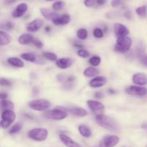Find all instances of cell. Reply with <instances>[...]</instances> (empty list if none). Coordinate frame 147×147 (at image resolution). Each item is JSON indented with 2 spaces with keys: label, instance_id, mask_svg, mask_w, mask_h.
<instances>
[{
  "label": "cell",
  "instance_id": "1",
  "mask_svg": "<svg viewBox=\"0 0 147 147\" xmlns=\"http://www.w3.org/2000/svg\"><path fill=\"white\" fill-rule=\"evenodd\" d=\"M96 121L100 126L111 131H118L119 129L117 121L111 116L104 114L98 115L96 116Z\"/></svg>",
  "mask_w": 147,
  "mask_h": 147
},
{
  "label": "cell",
  "instance_id": "2",
  "mask_svg": "<svg viewBox=\"0 0 147 147\" xmlns=\"http://www.w3.org/2000/svg\"><path fill=\"white\" fill-rule=\"evenodd\" d=\"M67 111H68L65 108L58 106V107L55 108L53 110L47 111L45 116L47 119H51V120L61 121L67 118Z\"/></svg>",
  "mask_w": 147,
  "mask_h": 147
},
{
  "label": "cell",
  "instance_id": "3",
  "mask_svg": "<svg viewBox=\"0 0 147 147\" xmlns=\"http://www.w3.org/2000/svg\"><path fill=\"white\" fill-rule=\"evenodd\" d=\"M132 45V40L130 37H118L116 45L114 47V50L116 52L120 53H126V52L130 50Z\"/></svg>",
  "mask_w": 147,
  "mask_h": 147
},
{
  "label": "cell",
  "instance_id": "4",
  "mask_svg": "<svg viewBox=\"0 0 147 147\" xmlns=\"http://www.w3.org/2000/svg\"><path fill=\"white\" fill-rule=\"evenodd\" d=\"M28 137L35 142H44L48 136V131L44 128H36L29 131Z\"/></svg>",
  "mask_w": 147,
  "mask_h": 147
},
{
  "label": "cell",
  "instance_id": "5",
  "mask_svg": "<svg viewBox=\"0 0 147 147\" xmlns=\"http://www.w3.org/2000/svg\"><path fill=\"white\" fill-rule=\"evenodd\" d=\"M29 106L36 111H46L51 107V103L45 99H36L29 103Z\"/></svg>",
  "mask_w": 147,
  "mask_h": 147
},
{
  "label": "cell",
  "instance_id": "6",
  "mask_svg": "<svg viewBox=\"0 0 147 147\" xmlns=\"http://www.w3.org/2000/svg\"><path fill=\"white\" fill-rule=\"evenodd\" d=\"M1 127L3 129H7L15 121L16 114L12 110L4 111L1 113Z\"/></svg>",
  "mask_w": 147,
  "mask_h": 147
},
{
  "label": "cell",
  "instance_id": "7",
  "mask_svg": "<svg viewBox=\"0 0 147 147\" xmlns=\"http://www.w3.org/2000/svg\"><path fill=\"white\" fill-rule=\"evenodd\" d=\"M119 137L116 135H107L100 142L98 146L96 147H114L119 144Z\"/></svg>",
  "mask_w": 147,
  "mask_h": 147
},
{
  "label": "cell",
  "instance_id": "8",
  "mask_svg": "<svg viewBox=\"0 0 147 147\" xmlns=\"http://www.w3.org/2000/svg\"><path fill=\"white\" fill-rule=\"evenodd\" d=\"M87 104L89 109L96 116L103 114V110L105 109L104 105L100 102L94 100H88Z\"/></svg>",
  "mask_w": 147,
  "mask_h": 147
},
{
  "label": "cell",
  "instance_id": "9",
  "mask_svg": "<svg viewBox=\"0 0 147 147\" xmlns=\"http://www.w3.org/2000/svg\"><path fill=\"white\" fill-rule=\"evenodd\" d=\"M126 93L131 96H144L147 95V88L144 86H131L126 89Z\"/></svg>",
  "mask_w": 147,
  "mask_h": 147
},
{
  "label": "cell",
  "instance_id": "10",
  "mask_svg": "<svg viewBox=\"0 0 147 147\" xmlns=\"http://www.w3.org/2000/svg\"><path fill=\"white\" fill-rule=\"evenodd\" d=\"M113 30H114V33L117 38L118 37H126L129 33V29L121 23H116L113 26Z\"/></svg>",
  "mask_w": 147,
  "mask_h": 147
},
{
  "label": "cell",
  "instance_id": "11",
  "mask_svg": "<svg viewBox=\"0 0 147 147\" xmlns=\"http://www.w3.org/2000/svg\"><path fill=\"white\" fill-rule=\"evenodd\" d=\"M27 9H28V6L26 3H20L17 6L15 9L12 11L11 16L14 18H20L24 15Z\"/></svg>",
  "mask_w": 147,
  "mask_h": 147
},
{
  "label": "cell",
  "instance_id": "12",
  "mask_svg": "<svg viewBox=\"0 0 147 147\" xmlns=\"http://www.w3.org/2000/svg\"><path fill=\"white\" fill-rule=\"evenodd\" d=\"M132 81L136 86H146L147 85V75L144 73H135L132 77Z\"/></svg>",
  "mask_w": 147,
  "mask_h": 147
},
{
  "label": "cell",
  "instance_id": "13",
  "mask_svg": "<svg viewBox=\"0 0 147 147\" xmlns=\"http://www.w3.org/2000/svg\"><path fill=\"white\" fill-rule=\"evenodd\" d=\"M74 60L70 57H63L55 61V65L57 67L62 70H65L73 65Z\"/></svg>",
  "mask_w": 147,
  "mask_h": 147
},
{
  "label": "cell",
  "instance_id": "14",
  "mask_svg": "<svg viewBox=\"0 0 147 147\" xmlns=\"http://www.w3.org/2000/svg\"><path fill=\"white\" fill-rule=\"evenodd\" d=\"M43 25V20L40 18L35 19L28 23L27 25V30L30 32H35L38 31Z\"/></svg>",
  "mask_w": 147,
  "mask_h": 147
},
{
  "label": "cell",
  "instance_id": "15",
  "mask_svg": "<svg viewBox=\"0 0 147 147\" xmlns=\"http://www.w3.org/2000/svg\"><path fill=\"white\" fill-rule=\"evenodd\" d=\"M107 83V79L103 76H96L93 78L89 82V86L93 88H98L103 87Z\"/></svg>",
  "mask_w": 147,
  "mask_h": 147
},
{
  "label": "cell",
  "instance_id": "16",
  "mask_svg": "<svg viewBox=\"0 0 147 147\" xmlns=\"http://www.w3.org/2000/svg\"><path fill=\"white\" fill-rule=\"evenodd\" d=\"M59 137H60L61 142L67 147H82L79 144L73 141L70 136L65 134H60L59 135Z\"/></svg>",
  "mask_w": 147,
  "mask_h": 147
},
{
  "label": "cell",
  "instance_id": "17",
  "mask_svg": "<svg viewBox=\"0 0 147 147\" xmlns=\"http://www.w3.org/2000/svg\"><path fill=\"white\" fill-rule=\"evenodd\" d=\"M52 22H53L55 25H65V24H68L70 22V17L69 14H63V15L60 16L58 15Z\"/></svg>",
  "mask_w": 147,
  "mask_h": 147
},
{
  "label": "cell",
  "instance_id": "18",
  "mask_svg": "<svg viewBox=\"0 0 147 147\" xmlns=\"http://www.w3.org/2000/svg\"><path fill=\"white\" fill-rule=\"evenodd\" d=\"M20 57H21V58L23 59V60H26V61L30 62V63H39V64H40V63H39L40 61L44 63L43 60H40V59L39 58V57H37V56L33 53H22V54H21Z\"/></svg>",
  "mask_w": 147,
  "mask_h": 147
},
{
  "label": "cell",
  "instance_id": "19",
  "mask_svg": "<svg viewBox=\"0 0 147 147\" xmlns=\"http://www.w3.org/2000/svg\"><path fill=\"white\" fill-rule=\"evenodd\" d=\"M40 12H41L42 15L47 20H52L53 21L55 18L58 16V14L54 11H51L50 9L45 8V7H42L40 9Z\"/></svg>",
  "mask_w": 147,
  "mask_h": 147
},
{
  "label": "cell",
  "instance_id": "20",
  "mask_svg": "<svg viewBox=\"0 0 147 147\" xmlns=\"http://www.w3.org/2000/svg\"><path fill=\"white\" fill-rule=\"evenodd\" d=\"M34 39L35 38L31 34H23L19 37L18 42L22 45H27L32 44Z\"/></svg>",
  "mask_w": 147,
  "mask_h": 147
},
{
  "label": "cell",
  "instance_id": "21",
  "mask_svg": "<svg viewBox=\"0 0 147 147\" xmlns=\"http://www.w3.org/2000/svg\"><path fill=\"white\" fill-rule=\"evenodd\" d=\"M68 112H70L71 114L74 115V116H78V117H85L88 115V112L86 109H83V108H73V109H69Z\"/></svg>",
  "mask_w": 147,
  "mask_h": 147
},
{
  "label": "cell",
  "instance_id": "22",
  "mask_svg": "<svg viewBox=\"0 0 147 147\" xmlns=\"http://www.w3.org/2000/svg\"><path fill=\"white\" fill-rule=\"evenodd\" d=\"M7 62H8L9 64L11 65L13 67H19V68L24 67V62L18 57H9L7 60Z\"/></svg>",
  "mask_w": 147,
  "mask_h": 147
},
{
  "label": "cell",
  "instance_id": "23",
  "mask_svg": "<svg viewBox=\"0 0 147 147\" xmlns=\"http://www.w3.org/2000/svg\"><path fill=\"white\" fill-rule=\"evenodd\" d=\"M11 40V37L9 34H7L6 32L0 30V46L8 45Z\"/></svg>",
  "mask_w": 147,
  "mask_h": 147
},
{
  "label": "cell",
  "instance_id": "24",
  "mask_svg": "<svg viewBox=\"0 0 147 147\" xmlns=\"http://www.w3.org/2000/svg\"><path fill=\"white\" fill-rule=\"evenodd\" d=\"M78 131L80 135L85 138H89L92 135V131L90 128L85 125H80L78 126Z\"/></svg>",
  "mask_w": 147,
  "mask_h": 147
},
{
  "label": "cell",
  "instance_id": "25",
  "mask_svg": "<svg viewBox=\"0 0 147 147\" xmlns=\"http://www.w3.org/2000/svg\"><path fill=\"white\" fill-rule=\"evenodd\" d=\"M98 73L99 70L97 68H95L94 67H89L83 71V75L87 78L96 77L98 75Z\"/></svg>",
  "mask_w": 147,
  "mask_h": 147
},
{
  "label": "cell",
  "instance_id": "26",
  "mask_svg": "<svg viewBox=\"0 0 147 147\" xmlns=\"http://www.w3.org/2000/svg\"><path fill=\"white\" fill-rule=\"evenodd\" d=\"M14 108V103L10 100H2L0 103V109L3 111L6 110H12Z\"/></svg>",
  "mask_w": 147,
  "mask_h": 147
},
{
  "label": "cell",
  "instance_id": "27",
  "mask_svg": "<svg viewBox=\"0 0 147 147\" xmlns=\"http://www.w3.org/2000/svg\"><path fill=\"white\" fill-rule=\"evenodd\" d=\"M76 80V78L73 76H67L65 78V80L64 81V88H66L67 90H69L71 88L73 87L74 86V82Z\"/></svg>",
  "mask_w": 147,
  "mask_h": 147
},
{
  "label": "cell",
  "instance_id": "28",
  "mask_svg": "<svg viewBox=\"0 0 147 147\" xmlns=\"http://www.w3.org/2000/svg\"><path fill=\"white\" fill-rule=\"evenodd\" d=\"M136 13L139 17H145L147 14V7L146 5L140 6L136 9Z\"/></svg>",
  "mask_w": 147,
  "mask_h": 147
},
{
  "label": "cell",
  "instance_id": "29",
  "mask_svg": "<svg viewBox=\"0 0 147 147\" xmlns=\"http://www.w3.org/2000/svg\"><path fill=\"white\" fill-rule=\"evenodd\" d=\"M88 35V31L86 29L80 28L77 31V37L80 40H86V39H87Z\"/></svg>",
  "mask_w": 147,
  "mask_h": 147
},
{
  "label": "cell",
  "instance_id": "30",
  "mask_svg": "<svg viewBox=\"0 0 147 147\" xmlns=\"http://www.w3.org/2000/svg\"><path fill=\"white\" fill-rule=\"evenodd\" d=\"M22 127L23 126L21 123H15V124L11 126L10 130L9 131V134H15L19 133L22 130Z\"/></svg>",
  "mask_w": 147,
  "mask_h": 147
},
{
  "label": "cell",
  "instance_id": "31",
  "mask_svg": "<svg viewBox=\"0 0 147 147\" xmlns=\"http://www.w3.org/2000/svg\"><path fill=\"white\" fill-rule=\"evenodd\" d=\"M100 62H101V58L98 55H94L92 56L88 60L89 64L91 65L93 67H96V66H98L100 65Z\"/></svg>",
  "mask_w": 147,
  "mask_h": 147
},
{
  "label": "cell",
  "instance_id": "32",
  "mask_svg": "<svg viewBox=\"0 0 147 147\" xmlns=\"http://www.w3.org/2000/svg\"><path fill=\"white\" fill-rule=\"evenodd\" d=\"M65 7V2L63 1H57L54 2L52 6V8L55 11H58L63 9Z\"/></svg>",
  "mask_w": 147,
  "mask_h": 147
},
{
  "label": "cell",
  "instance_id": "33",
  "mask_svg": "<svg viewBox=\"0 0 147 147\" xmlns=\"http://www.w3.org/2000/svg\"><path fill=\"white\" fill-rule=\"evenodd\" d=\"M43 57L46 58L47 60H50V61H56L57 60V55L53 53H50V52H45V53H42Z\"/></svg>",
  "mask_w": 147,
  "mask_h": 147
},
{
  "label": "cell",
  "instance_id": "34",
  "mask_svg": "<svg viewBox=\"0 0 147 147\" xmlns=\"http://www.w3.org/2000/svg\"><path fill=\"white\" fill-rule=\"evenodd\" d=\"M14 27V23H12L11 22H7L4 23H1L0 24V28L3 29V30H8V31H10V30H12Z\"/></svg>",
  "mask_w": 147,
  "mask_h": 147
},
{
  "label": "cell",
  "instance_id": "35",
  "mask_svg": "<svg viewBox=\"0 0 147 147\" xmlns=\"http://www.w3.org/2000/svg\"><path fill=\"white\" fill-rule=\"evenodd\" d=\"M93 36H94L96 38H103V36H104V32L102 30L101 28H99V27H96L94 29L93 32Z\"/></svg>",
  "mask_w": 147,
  "mask_h": 147
},
{
  "label": "cell",
  "instance_id": "36",
  "mask_svg": "<svg viewBox=\"0 0 147 147\" xmlns=\"http://www.w3.org/2000/svg\"><path fill=\"white\" fill-rule=\"evenodd\" d=\"M78 55L82 58H88L90 56V53L84 49H79L78 51Z\"/></svg>",
  "mask_w": 147,
  "mask_h": 147
},
{
  "label": "cell",
  "instance_id": "37",
  "mask_svg": "<svg viewBox=\"0 0 147 147\" xmlns=\"http://www.w3.org/2000/svg\"><path fill=\"white\" fill-rule=\"evenodd\" d=\"M0 85L2 86H10L11 85V82L8 79L0 78Z\"/></svg>",
  "mask_w": 147,
  "mask_h": 147
},
{
  "label": "cell",
  "instance_id": "38",
  "mask_svg": "<svg viewBox=\"0 0 147 147\" xmlns=\"http://www.w3.org/2000/svg\"><path fill=\"white\" fill-rule=\"evenodd\" d=\"M96 3V0H84L83 4L86 7H93Z\"/></svg>",
  "mask_w": 147,
  "mask_h": 147
},
{
  "label": "cell",
  "instance_id": "39",
  "mask_svg": "<svg viewBox=\"0 0 147 147\" xmlns=\"http://www.w3.org/2000/svg\"><path fill=\"white\" fill-rule=\"evenodd\" d=\"M32 45H34L36 47H37L38 49H41L43 47V43L40 40H37V39H34V40L33 41Z\"/></svg>",
  "mask_w": 147,
  "mask_h": 147
},
{
  "label": "cell",
  "instance_id": "40",
  "mask_svg": "<svg viewBox=\"0 0 147 147\" xmlns=\"http://www.w3.org/2000/svg\"><path fill=\"white\" fill-rule=\"evenodd\" d=\"M111 4L113 7H118L121 4V0H111Z\"/></svg>",
  "mask_w": 147,
  "mask_h": 147
},
{
  "label": "cell",
  "instance_id": "41",
  "mask_svg": "<svg viewBox=\"0 0 147 147\" xmlns=\"http://www.w3.org/2000/svg\"><path fill=\"white\" fill-rule=\"evenodd\" d=\"M140 61H141V63L144 65L146 66L147 67V55H143L141 56Z\"/></svg>",
  "mask_w": 147,
  "mask_h": 147
},
{
  "label": "cell",
  "instance_id": "42",
  "mask_svg": "<svg viewBox=\"0 0 147 147\" xmlns=\"http://www.w3.org/2000/svg\"><path fill=\"white\" fill-rule=\"evenodd\" d=\"M95 97L96 98H98V99H100V98H103V94L101 93V92H96V93H95Z\"/></svg>",
  "mask_w": 147,
  "mask_h": 147
},
{
  "label": "cell",
  "instance_id": "43",
  "mask_svg": "<svg viewBox=\"0 0 147 147\" xmlns=\"http://www.w3.org/2000/svg\"><path fill=\"white\" fill-rule=\"evenodd\" d=\"M124 16L126 19H128V20H131V14L130 11H126V12L124 13Z\"/></svg>",
  "mask_w": 147,
  "mask_h": 147
},
{
  "label": "cell",
  "instance_id": "44",
  "mask_svg": "<svg viewBox=\"0 0 147 147\" xmlns=\"http://www.w3.org/2000/svg\"><path fill=\"white\" fill-rule=\"evenodd\" d=\"M106 2H107V0H96V4L100 6L104 5Z\"/></svg>",
  "mask_w": 147,
  "mask_h": 147
},
{
  "label": "cell",
  "instance_id": "45",
  "mask_svg": "<svg viewBox=\"0 0 147 147\" xmlns=\"http://www.w3.org/2000/svg\"><path fill=\"white\" fill-rule=\"evenodd\" d=\"M8 95L6 93H0V99L1 100H6V98H7Z\"/></svg>",
  "mask_w": 147,
  "mask_h": 147
},
{
  "label": "cell",
  "instance_id": "46",
  "mask_svg": "<svg viewBox=\"0 0 147 147\" xmlns=\"http://www.w3.org/2000/svg\"><path fill=\"white\" fill-rule=\"evenodd\" d=\"M73 46L80 49H81L83 47V45L81 44H78V43H75V44H73Z\"/></svg>",
  "mask_w": 147,
  "mask_h": 147
},
{
  "label": "cell",
  "instance_id": "47",
  "mask_svg": "<svg viewBox=\"0 0 147 147\" xmlns=\"http://www.w3.org/2000/svg\"><path fill=\"white\" fill-rule=\"evenodd\" d=\"M45 32H50L51 31V27H49V26H46L45 28Z\"/></svg>",
  "mask_w": 147,
  "mask_h": 147
},
{
  "label": "cell",
  "instance_id": "48",
  "mask_svg": "<svg viewBox=\"0 0 147 147\" xmlns=\"http://www.w3.org/2000/svg\"><path fill=\"white\" fill-rule=\"evenodd\" d=\"M109 93H111V94H115V93H116V91H115L113 89L109 88Z\"/></svg>",
  "mask_w": 147,
  "mask_h": 147
},
{
  "label": "cell",
  "instance_id": "49",
  "mask_svg": "<svg viewBox=\"0 0 147 147\" xmlns=\"http://www.w3.org/2000/svg\"><path fill=\"white\" fill-rule=\"evenodd\" d=\"M45 1H54V0H45Z\"/></svg>",
  "mask_w": 147,
  "mask_h": 147
},
{
  "label": "cell",
  "instance_id": "50",
  "mask_svg": "<svg viewBox=\"0 0 147 147\" xmlns=\"http://www.w3.org/2000/svg\"><path fill=\"white\" fill-rule=\"evenodd\" d=\"M1 121H0V127H1Z\"/></svg>",
  "mask_w": 147,
  "mask_h": 147
}]
</instances>
